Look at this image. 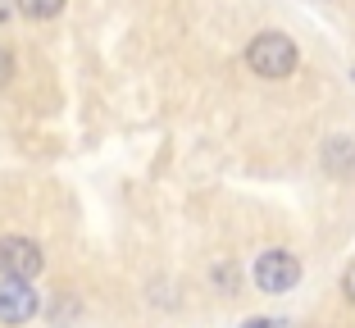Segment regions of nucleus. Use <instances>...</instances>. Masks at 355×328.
Returning a JSON list of instances; mask_svg holds the SVG:
<instances>
[{
    "label": "nucleus",
    "instance_id": "6",
    "mask_svg": "<svg viewBox=\"0 0 355 328\" xmlns=\"http://www.w3.org/2000/svg\"><path fill=\"white\" fill-rule=\"evenodd\" d=\"M14 5H19V14H28L32 23H46L64 10V0H14Z\"/></svg>",
    "mask_w": 355,
    "mask_h": 328
},
{
    "label": "nucleus",
    "instance_id": "4",
    "mask_svg": "<svg viewBox=\"0 0 355 328\" xmlns=\"http://www.w3.org/2000/svg\"><path fill=\"white\" fill-rule=\"evenodd\" d=\"M37 315V292L28 278H0V324H28Z\"/></svg>",
    "mask_w": 355,
    "mask_h": 328
},
{
    "label": "nucleus",
    "instance_id": "7",
    "mask_svg": "<svg viewBox=\"0 0 355 328\" xmlns=\"http://www.w3.org/2000/svg\"><path fill=\"white\" fill-rule=\"evenodd\" d=\"M10 78H14V55L5 51V46H0V87L10 83Z\"/></svg>",
    "mask_w": 355,
    "mask_h": 328
},
{
    "label": "nucleus",
    "instance_id": "3",
    "mask_svg": "<svg viewBox=\"0 0 355 328\" xmlns=\"http://www.w3.org/2000/svg\"><path fill=\"white\" fill-rule=\"evenodd\" d=\"M46 269V255L32 237H0V274L5 278H37Z\"/></svg>",
    "mask_w": 355,
    "mask_h": 328
},
{
    "label": "nucleus",
    "instance_id": "1",
    "mask_svg": "<svg viewBox=\"0 0 355 328\" xmlns=\"http://www.w3.org/2000/svg\"><path fill=\"white\" fill-rule=\"evenodd\" d=\"M296 42L287 37V32H260L251 46H246V64H251V74L269 78V83H278V78H292L296 74Z\"/></svg>",
    "mask_w": 355,
    "mask_h": 328
},
{
    "label": "nucleus",
    "instance_id": "8",
    "mask_svg": "<svg viewBox=\"0 0 355 328\" xmlns=\"http://www.w3.org/2000/svg\"><path fill=\"white\" fill-rule=\"evenodd\" d=\"M342 292H346V301H351V306H355V265L346 269V278H342Z\"/></svg>",
    "mask_w": 355,
    "mask_h": 328
},
{
    "label": "nucleus",
    "instance_id": "2",
    "mask_svg": "<svg viewBox=\"0 0 355 328\" xmlns=\"http://www.w3.org/2000/svg\"><path fill=\"white\" fill-rule=\"evenodd\" d=\"M301 283V260L292 251H264L255 260V287L269 292V297H282V292H292Z\"/></svg>",
    "mask_w": 355,
    "mask_h": 328
},
{
    "label": "nucleus",
    "instance_id": "5",
    "mask_svg": "<svg viewBox=\"0 0 355 328\" xmlns=\"http://www.w3.org/2000/svg\"><path fill=\"white\" fill-rule=\"evenodd\" d=\"M324 164H328V173H351L355 169V141L351 137H333L324 146Z\"/></svg>",
    "mask_w": 355,
    "mask_h": 328
},
{
    "label": "nucleus",
    "instance_id": "9",
    "mask_svg": "<svg viewBox=\"0 0 355 328\" xmlns=\"http://www.w3.org/2000/svg\"><path fill=\"white\" fill-rule=\"evenodd\" d=\"M241 328H287V324H282V319H246Z\"/></svg>",
    "mask_w": 355,
    "mask_h": 328
},
{
    "label": "nucleus",
    "instance_id": "10",
    "mask_svg": "<svg viewBox=\"0 0 355 328\" xmlns=\"http://www.w3.org/2000/svg\"><path fill=\"white\" fill-rule=\"evenodd\" d=\"M10 19V0H0V23Z\"/></svg>",
    "mask_w": 355,
    "mask_h": 328
}]
</instances>
